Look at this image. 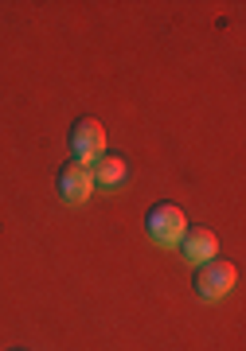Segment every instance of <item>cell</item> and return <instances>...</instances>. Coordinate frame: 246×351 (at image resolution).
<instances>
[{"instance_id": "1", "label": "cell", "mask_w": 246, "mask_h": 351, "mask_svg": "<svg viewBox=\"0 0 246 351\" xmlns=\"http://www.w3.org/2000/svg\"><path fill=\"white\" fill-rule=\"evenodd\" d=\"M145 230L157 246H180V239L188 230V219L176 203H153L145 215Z\"/></svg>"}, {"instance_id": "2", "label": "cell", "mask_w": 246, "mask_h": 351, "mask_svg": "<svg viewBox=\"0 0 246 351\" xmlns=\"http://www.w3.org/2000/svg\"><path fill=\"white\" fill-rule=\"evenodd\" d=\"M102 156H106V129H102V121L98 117H78L71 125V160L94 168Z\"/></svg>"}, {"instance_id": "3", "label": "cell", "mask_w": 246, "mask_h": 351, "mask_svg": "<svg viewBox=\"0 0 246 351\" xmlns=\"http://www.w3.org/2000/svg\"><path fill=\"white\" fill-rule=\"evenodd\" d=\"M234 281H238V269H234L227 258H211V262L199 265L196 293L203 297V301H223V297L234 289Z\"/></svg>"}, {"instance_id": "4", "label": "cell", "mask_w": 246, "mask_h": 351, "mask_svg": "<svg viewBox=\"0 0 246 351\" xmlns=\"http://www.w3.org/2000/svg\"><path fill=\"white\" fill-rule=\"evenodd\" d=\"M55 188H59V199L63 203H87L90 191H94V176H90L87 164H63L59 168V180H55Z\"/></svg>"}, {"instance_id": "5", "label": "cell", "mask_w": 246, "mask_h": 351, "mask_svg": "<svg viewBox=\"0 0 246 351\" xmlns=\"http://www.w3.org/2000/svg\"><path fill=\"white\" fill-rule=\"evenodd\" d=\"M180 254H184L188 265H203L211 262V258H219V239H215V230H208V226H188L184 239H180Z\"/></svg>"}, {"instance_id": "6", "label": "cell", "mask_w": 246, "mask_h": 351, "mask_svg": "<svg viewBox=\"0 0 246 351\" xmlns=\"http://www.w3.org/2000/svg\"><path fill=\"white\" fill-rule=\"evenodd\" d=\"M90 176H94V184L98 188H106V191H113V188H122L125 180H129V160H122V156H102L94 168H90Z\"/></svg>"}]
</instances>
